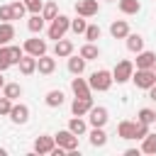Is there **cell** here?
<instances>
[{
    "instance_id": "31",
    "label": "cell",
    "mask_w": 156,
    "mask_h": 156,
    "mask_svg": "<svg viewBox=\"0 0 156 156\" xmlns=\"http://www.w3.org/2000/svg\"><path fill=\"white\" fill-rule=\"evenodd\" d=\"M56 15H58V7H56V2H44V7H41V17H44L46 22H51Z\"/></svg>"
},
{
    "instance_id": "44",
    "label": "cell",
    "mask_w": 156,
    "mask_h": 156,
    "mask_svg": "<svg viewBox=\"0 0 156 156\" xmlns=\"http://www.w3.org/2000/svg\"><path fill=\"white\" fill-rule=\"evenodd\" d=\"M5 154H7V151H5V149H0V156H5Z\"/></svg>"
},
{
    "instance_id": "45",
    "label": "cell",
    "mask_w": 156,
    "mask_h": 156,
    "mask_svg": "<svg viewBox=\"0 0 156 156\" xmlns=\"http://www.w3.org/2000/svg\"><path fill=\"white\" fill-rule=\"evenodd\" d=\"M151 71H154V76H156V63H154V68H151Z\"/></svg>"
},
{
    "instance_id": "21",
    "label": "cell",
    "mask_w": 156,
    "mask_h": 156,
    "mask_svg": "<svg viewBox=\"0 0 156 156\" xmlns=\"http://www.w3.org/2000/svg\"><path fill=\"white\" fill-rule=\"evenodd\" d=\"M44 17H41V12H34L29 20H27V29L32 32V34H41V29H44Z\"/></svg>"
},
{
    "instance_id": "16",
    "label": "cell",
    "mask_w": 156,
    "mask_h": 156,
    "mask_svg": "<svg viewBox=\"0 0 156 156\" xmlns=\"http://www.w3.org/2000/svg\"><path fill=\"white\" fill-rule=\"evenodd\" d=\"M17 66H20V73H22V76H32V73H37V56L24 54Z\"/></svg>"
},
{
    "instance_id": "18",
    "label": "cell",
    "mask_w": 156,
    "mask_h": 156,
    "mask_svg": "<svg viewBox=\"0 0 156 156\" xmlns=\"http://www.w3.org/2000/svg\"><path fill=\"white\" fill-rule=\"evenodd\" d=\"M134 127H136V122H132V119H122L119 124H117V136H122V139H134Z\"/></svg>"
},
{
    "instance_id": "19",
    "label": "cell",
    "mask_w": 156,
    "mask_h": 156,
    "mask_svg": "<svg viewBox=\"0 0 156 156\" xmlns=\"http://www.w3.org/2000/svg\"><path fill=\"white\" fill-rule=\"evenodd\" d=\"M85 63H88V61H85L80 54H78V56H73V54L68 56V71H71L73 76H80V73L85 71Z\"/></svg>"
},
{
    "instance_id": "25",
    "label": "cell",
    "mask_w": 156,
    "mask_h": 156,
    "mask_svg": "<svg viewBox=\"0 0 156 156\" xmlns=\"http://www.w3.org/2000/svg\"><path fill=\"white\" fill-rule=\"evenodd\" d=\"M117 7H119L122 15H136V12L141 10V2H139V0H119Z\"/></svg>"
},
{
    "instance_id": "13",
    "label": "cell",
    "mask_w": 156,
    "mask_h": 156,
    "mask_svg": "<svg viewBox=\"0 0 156 156\" xmlns=\"http://www.w3.org/2000/svg\"><path fill=\"white\" fill-rule=\"evenodd\" d=\"M90 107H93V98H76V100L71 102V112H73V115H78V117L88 115V112H90Z\"/></svg>"
},
{
    "instance_id": "11",
    "label": "cell",
    "mask_w": 156,
    "mask_h": 156,
    "mask_svg": "<svg viewBox=\"0 0 156 156\" xmlns=\"http://www.w3.org/2000/svg\"><path fill=\"white\" fill-rule=\"evenodd\" d=\"M98 10H100L98 0H78V2H76V12H78L80 17H95Z\"/></svg>"
},
{
    "instance_id": "12",
    "label": "cell",
    "mask_w": 156,
    "mask_h": 156,
    "mask_svg": "<svg viewBox=\"0 0 156 156\" xmlns=\"http://www.w3.org/2000/svg\"><path fill=\"white\" fill-rule=\"evenodd\" d=\"M37 71L44 73V76H51V73L56 71V56H49V54L39 56V58H37Z\"/></svg>"
},
{
    "instance_id": "29",
    "label": "cell",
    "mask_w": 156,
    "mask_h": 156,
    "mask_svg": "<svg viewBox=\"0 0 156 156\" xmlns=\"http://www.w3.org/2000/svg\"><path fill=\"white\" fill-rule=\"evenodd\" d=\"M141 154H151V156H156V134H146L144 139H141Z\"/></svg>"
},
{
    "instance_id": "39",
    "label": "cell",
    "mask_w": 156,
    "mask_h": 156,
    "mask_svg": "<svg viewBox=\"0 0 156 156\" xmlns=\"http://www.w3.org/2000/svg\"><path fill=\"white\" fill-rule=\"evenodd\" d=\"M12 7L10 5H0V22H12Z\"/></svg>"
},
{
    "instance_id": "1",
    "label": "cell",
    "mask_w": 156,
    "mask_h": 156,
    "mask_svg": "<svg viewBox=\"0 0 156 156\" xmlns=\"http://www.w3.org/2000/svg\"><path fill=\"white\" fill-rule=\"evenodd\" d=\"M88 83H90V88H93V90H98V93H107V90L112 88L115 78H112V71H107V68H100V71L90 73Z\"/></svg>"
},
{
    "instance_id": "42",
    "label": "cell",
    "mask_w": 156,
    "mask_h": 156,
    "mask_svg": "<svg viewBox=\"0 0 156 156\" xmlns=\"http://www.w3.org/2000/svg\"><path fill=\"white\" fill-rule=\"evenodd\" d=\"M149 98H151V100H154V102H156V83H154V85H151V88H149Z\"/></svg>"
},
{
    "instance_id": "3",
    "label": "cell",
    "mask_w": 156,
    "mask_h": 156,
    "mask_svg": "<svg viewBox=\"0 0 156 156\" xmlns=\"http://www.w3.org/2000/svg\"><path fill=\"white\" fill-rule=\"evenodd\" d=\"M132 80H134V85H136V88L149 90V88L156 83V76H154V71H151V68H134Z\"/></svg>"
},
{
    "instance_id": "6",
    "label": "cell",
    "mask_w": 156,
    "mask_h": 156,
    "mask_svg": "<svg viewBox=\"0 0 156 156\" xmlns=\"http://www.w3.org/2000/svg\"><path fill=\"white\" fill-rule=\"evenodd\" d=\"M107 119H110L107 107H102V105H93V107H90V112H88V122H90V127H105Z\"/></svg>"
},
{
    "instance_id": "30",
    "label": "cell",
    "mask_w": 156,
    "mask_h": 156,
    "mask_svg": "<svg viewBox=\"0 0 156 156\" xmlns=\"http://www.w3.org/2000/svg\"><path fill=\"white\" fill-rule=\"evenodd\" d=\"M136 119L144 122V124H154V122H156V112H154L151 107H141V110L136 112Z\"/></svg>"
},
{
    "instance_id": "26",
    "label": "cell",
    "mask_w": 156,
    "mask_h": 156,
    "mask_svg": "<svg viewBox=\"0 0 156 156\" xmlns=\"http://www.w3.org/2000/svg\"><path fill=\"white\" fill-rule=\"evenodd\" d=\"M12 39H15V27H12V22H0V46L10 44Z\"/></svg>"
},
{
    "instance_id": "9",
    "label": "cell",
    "mask_w": 156,
    "mask_h": 156,
    "mask_svg": "<svg viewBox=\"0 0 156 156\" xmlns=\"http://www.w3.org/2000/svg\"><path fill=\"white\" fill-rule=\"evenodd\" d=\"M7 117H10L15 124H27V119H29V107H27L24 102H15Z\"/></svg>"
},
{
    "instance_id": "2",
    "label": "cell",
    "mask_w": 156,
    "mask_h": 156,
    "mask_svg": "<svg viewBox=\"0 0 156 156\" xmlns=\"http://www.w3.org/2000/svg\"><path fill=\"white\" fill-rule=\"evenodd\" d=\"M68 29H71V17H66V15H56V17L51 20L49 29H46V37L54 39V41H58V39H63V34H66Z\"/></svg>"
},
{
    "instance_id": "17",
    "label": "cell",
    "mask_w": 156,
    "mask_h": 156,
    "mask_svg": "<svg viewBox=\"0 0 156 156\" xmlns=\"http://www.w3.org/2000/svg\"><path fill=\"white\" fill-rule=\"evenodd\" d=\"M110 34H112L115 39H127V34H129L127 20H115V22L110 24Z\"/></svg>"
},
{
    "instance_id": "33",
    "label": "cell",
    "mask_w": 156,
    "mask_h": 156,
    "mask_svg": "<svg viewBox=\"0 0 156 156\" xmlns=\"http://www.w3.org/2000/svg\"><path fill=\"white\" fill-rule=\"evenodd\" d=\"M7 51H10V61H12V66H17V63L22 61V56H24V49H20L17 44H7Z\"/></svg>"
},
{
    "instance_id": "24",
    "label": "cell",
    "mask_w": 156,
    "mask_h": 156,
    "mask_svg": "<svg viewBox=\"0 0 156 156\" xmlns=\"http://www.w3.org/2000/svg\"><path fill=\"white\" fill-rule=\"evenodd\" d=\"M68 129H71L73 134H78V136H83V134L88 132V122H85L83 117H78V115H73V117H71V122H68Z\"/></svg>"
},
{
    "instance_id": "37",
    "label": "cell",
    "mask_w": 156,
    "mask_h": 156,
    "mask_svg": "<svg viewBox=\"0 0 156 156\" xmlns=\"http://www.w3.org/2000/svg\"><path fill=\"white\" fill-rule=\"evenodd\" d=\"M85 39H88V41H98V39H100V27H98V24H88Z\"/></svg>"
},
{
    "instance_id": "8",
    "label": "cell",
    "mask_w": 156,
    "mask_h": 156,
    "mask_svg": "<svg viewBox=\"0 0 156 156\" xmlns=\"http://www.w3.org/2000/svg\"><path fill=\"white\" fill-rule=\"evenodd\" d=\"M71 90H73L76 98H93V88H90V83H88L85 78H80V76L71 78Z\"/></svg>"
},
{
    "instance_id": "40",
    "label": "cell",
    "mask_w": 156,
    "mask_h": 156,
    "mask_svg": "<svg viewBox=\"0 0 156 156\" xmlns=\"http://www.w3.org/2000/svg\"><path fill=\"white\" fill-rule=\"evenodd\" d=\"M12 105H15V102H12L10 98H5V95H2V98H0V115H10Z\"/></svg>"
},
{
    "instance_id": "43",
    "label": "cell",
    "mask_w": 156,
    "mask_h": 156,
    "mask_svg": "<svg viewBox=\"0 0 156 156\" xmlns=\"http://www.w3.org/2000/svg\"><path fill=\"white\" fill-rule=\"evenodd\" d=\"M2 85H5V78H2V76H0V90H2Z\"/></svg>"
},
{
    "instance_id": "36",
    "label": "cell",
    "mask_w": 156,
    "mask_h": 156,
    "mask_svg": "<svg viewBox=\"0 0 156 156\" xmlns=\"http://www.w3.org/2000/svg\"><path fill=\"white\" fill-rule=\"evenodd\" d=\"M149 127H151V124H144V122H139V119H136V127H134V139H139V141H141V139L149 134Z\"/></svg>"
},
{
    "instance_id": "34",
    "label": "cell",
    "mask_w": 156,
    "mask_h": 156,
    "mask_svg": "<svg viewBox=\"0 0 156 156\" xmlns=\"http://www.w3.org/2000/svg\"><path fill=\"white\" fill-rule=\"evenodd\" d=\"M10 66H12V61H10V51H7V44H5V46H0V73L7 71Z\"/></svg>"
},
{
    "instance_id": "41",
    "label": "cell",
    "mask_w": 156,
    "mask_h": 156,
    "mask_svg": "<svg viewBox=\"0 0 156 156\" xmlns=\"http://www.w3.org/2000/svg\"><path fill=\"white\" fill-rule=\"evenodd\" d=\"M141 154V149H127L124 151V156H139Z\"/></svg>"
},
{
    "instance_id": "35",
    "label": "cell",
    "mask_w": 156,
    "mask_h": 156,
    "mask_svg": "<svg viewBox=\"0 0 156 156\" xmlns=\"http://www.w3.org/2000/svg\"><path fill=\"white\" fill-rule=\"evenodd\" d=\"M10 7H12V17H15V20H22V17L29 12V10H27V5H24V2H20V0H17V2H12Z\"/></svg>"
},
{
    "instance_id": "4",
    "label": "cell",
    "mask_w": 156,
    "mask_h": 156,
    "mask_svg": "<svg viewBox=\"0 0 156 156\" xmlns=\"http://www.w3.org/2000/svg\"><path fill=\"white\" fill-rule=\"evenodd\" d=\"M132 73H134V63L129 58H122V61H117L112 78H115V83H127V80H132Z\"/></svg>"
},
{
    "instance_id": "46",
    "label": "cell",
    "mask_w": 156,
    "mask_h": 156,
    "mask_svg": "<svg viewBox=\"0 0 156 156\" xmlns=\"http://www.w3.org/2000/svg\"><path fill=\"white\" fill-rule=\"evenodd\" d=\"M154 124H156V122H154Z\"/></svg>"
},
{
    "instance_id": "38",
    "label": "cell",
    "mask_w": 156,
    "mask_h": 156,
    "mask_svg": "<svg viewBox=\"0 0 156 156\" xmlns=\"http://www.w3.org/2000/svg\"><path fill=\"white\" fill-rule=\"evenodd\" d=\"M24 5H27V10L34 15V12H41V7H44V0H22Z\"/></svg>"
},
{
    "instance_id": "20",
    "label": "cell",
    "mask_w": 156,
    "mask_h": 156,
    "mask_svg": "<svg viewBox=\"0 0 156 156\" xmlns=\"http://www.w3.org/2000/svg\"><path fill=\"white\" fill-rule=\"evenodd\" d=\"M88 136H90V144H93L95 149H100V146H105V144H107V134H105V129H102V127H93Z\"/></svg>"
},
{
    "instance_id": "23",
    "label": "cell",
    "mask_w": 156,
    "mask_h": 156,
    "mask_svg": "<svg viewBox=\"0 0 156 156\" xmlns=\"http://www.w3.org/2000/svg\"><path fill=\"white\" fill-rule=\"evenodd\" d=\"M80 56H83L85 61H95V58H100V49H98V44H95V41L83 44V46H80Z\"/></svg>"
},
{
    "instance_id": "5",
    "label": "cell",
    "mask_w": 156,
    "mask_h": 156,
    "mask_svg": "<svg viewBox=\"0 0 156 156\" xmlns=\"http://www.w3.org/2000/svg\"><path fill=\"white\" fill-rule=\"evenodd\" d=\"M54 139H56V144H58V146H63V149H66V154L78 149V134H73L71 129H61V132H56V134H54Z\"/></svg>"
},
{
    "instance_id": "28",
    "label": "cell",
    "mask_w": 156,
    "mask_h": 156,
    "mask_svg": "<svg viewBox=\"0 0 156 156\" xmlns=\"http://www.w3.org/2000/svg\"><path fill=\"white\" fill-rule=\"evenodd\" d=\"M2 95L15 102L17 98H22V85H20V83H5V85H2Z\"/></svg>"
},
{
    "instance_id": "22",
    "label": "cell",
    "mask_w": 156,
    "mask_h": 156,
    "mask_svg": "<svg viewBox=\"0 0 156 156\" xmlns=\"http://www.w3.org/2000/svg\"><path fill=\"white\" fill-rule=\"evenodd\" d=\"M127 49L132 51V54H139V51H144V37L141 34H127Z\"/></svg>"
},
{
    "instance_id": "7",
    "label": "cell",
    "mask_w": 156,
    "mask_h": 156,
    "mask_svg": "<svg viewBox=\"0 0 156 156\" xmlns=\"http://www.w3.org/2000/svg\"><path fill=\"white\" fill-rule=\"evenodd\" d=\"M22 49H24V54H32V56H37V58H39V56H44V54H46V49H49V46H46V41H44V39L32 37V39H27V41L22 44Z\"/></svg>"
},
{
    "instance_id": "32",
    "label": "cell",
    "mask_w": 156,
    "mask_h": 156,
    "mask_svg": "<svg viewBox=\"0 0 156 156\" xmlns=\"http://www.w3.org/2000/svg\"><path fill=\"white\" fill-rule=\"evenodd\" d=\"M88 17H76V20H71V32H76V34H85V29H88V22H85Z\"/></svg>"
},
{
    "instance_id": "10",
    "label": "cell",
    "mask_w": 156,
    "mask_h": 156,
    "mask_svg": "<svg viewBox=\"0 0 156 156\" xmlns=\"http://www.w3.org/2000/svg\"><path fill=\"white\" fill-rule=\"evenodd\" d=\"M54 146H56V139L51 134H41L34 139V154H51Z\"/></svg>"
},
{
    "instance_id": "15",
    "label": "cell",
    "mask_w": 156,
    "mask_h": 156,
    "mask_svg": "<svg viewBox=\"0 0 156 156\" xmlns=\"http://www.w3.org/2000/svg\"><path fill=\"white\" fill-rule=\"evenodd\" d=\"M154 63H156V54L144 49V51L136 54V63H134V68H154Z\"/></svg>"
},
{
    "instance_id": "14",
    "label": "cell",
    "mask_w": 156,
    "mask_h": 156,
    "mask_svg": "<svg viewBox=\"0 0 156 156\" xmlns=\"http://www.w3.org/2000/svg\"><path fill=\"white\" fill-rule=\"evenodd\" d=\"M71 54H73V41L71 39H58L54 44V56L56 58H68Z\"/></svg>"
},
{
    "instance_id": "27",
    "label": "cell",
    "mask_w": 156,
    "mask_h": 156,
    "mask_svg": "<svg viewBox=\"0 0 156 156\" xmlns=\"http://www.w3.org/2000/svg\"><path fill=\"white\" fill-rule=\"evenodd\" d=\"M63 100H66L63 90H49V93H46V98H44V102H46L49 107H61V105H63Z\"/></svg>"
}]
</instances>
